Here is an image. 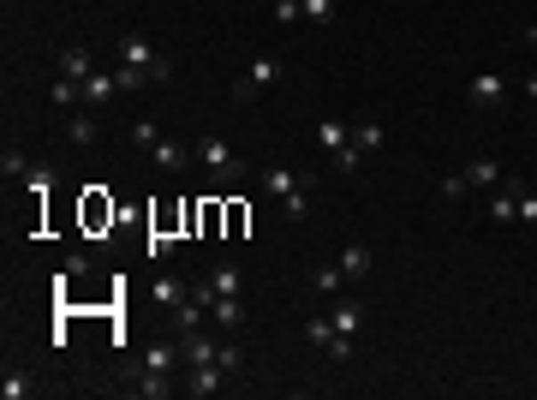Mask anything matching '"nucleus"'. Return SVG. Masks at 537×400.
Masks as SVG:
<instances>
[{
  "mask_svg": "<svg viewBox=\"0 0 537 400\" xmlns=\"http://www.w3.org/2000/svg\"><path fill=\"white\" fill-rule=\"evenodd\" d=\"M114 61H119V66H143V72H150L156 84L174 78V61H167V54H156V42L138 37V30H126V37L114 42Z\"/></svg>",
  "mask_w": 537,
  "mask_h": 400,
  "instance_id": "f257e3e1",
  "label": "nucleus"
},
{
  "mask_svg": "<svg viewBox=\"0 0 537 400\" xmlns=\"http://www.w3.org/2000/svg\"><path fill=\"white\" fill-rule=\"evenodd\" d=\"M281 78H287V66H281L275 54H257L251 72H239V78H233V102H239V108H251V102H257L263 90H275Z\"/></svg>",
  "mask_w": 537,
  "mask_h": 400,
  "instance_id": "f03ea898",
  "label": "nucleus"
},
{
  "mask_svg": "<svg viewBox=\"0 0 537 400\" xmlns=\"http://www.w3.org/2000/svg\"><path fill=\"white\" fill-rule=\"evenodd\" d=\"M198 161L209 167L216 192H227V185H239V180H245V161L233 156V143H221V138H203V143H198Z\"/></svg>",
  "mask_w": 537,
  "mask_h": 400,
  "instance_id": "7ed1b4c3",
  "label": "nucleus"
},
{
  "mask_svg": "<svg viewBox=\"0 0 537 400\" xmlns=\"http://www.w3.org/2000/svg\"><path fill=\"white\" fill-rule=\"evenodd\" d=\"M340 275H346V287H358V281H370V269H377V251L364 240H346V251H340Z\"/></svg>",
  "mask_w": 537,
  "mask_h": 400,
  "instance_id": "20e7f679",
  "label": "nucleus"
},
{
  "mask_svg": "<svg viewBox=\"0 0 537 400\" xmlns=\"http://www.w3.org/2000/svg\"><path fill=\"white\" fill-rule=\"evenodd\" d=\"M466 96H472V108H501V102H508V78H501V72H472Z\"/></svg>",
  "mask_w": 537,
  "mask_h": 400,
  "instance_id": "39448f33",
  "label": "nucleus"
},
{
  "mask_svg": "<svg viewBox=\"0 0 537 400\" xmlns=\"http://www.w3.org/2000/svg\"><path fill=\"white\" fill-rule=\"evenodd\" d=\"M519 192H525V185H519V180H508V174H501L496 198H490V216H496V227H514V221H519Z\"/></svg>",
  "mask_w": 537,
  "mask_h": 400,
  "instance_id": "423d86ee",
  "label": "nucleus"
},
{
  "mask_svg": "<svg viewBox=\"0 0 537 400\" xmlns=\"http://www.w3.org/2000/svg\"><path fill=\"white\" fill-rule=\"evenodd\" d=\"M257 185L269 192V198H287V192H311L317 180H311V174H293V167H263Z\"/></svg>",
  "mask_w": 537,
  "mask_h": 400,
  "instance_id": "0eeeda50",
  "label": "nucleus"
},
{
  "mask_svg": "<svg viewBox=\"0 0 537 400\" xmlns=\"http://www.w3.org/2000/svg\"><path fill=\"white\" fill-rule=\"evenodd\" d=\"M227 388V371L221 364H191V377H185V395L191 400H209V395H221Z\"/></svg>",
  "mask_w": 537,
  "mask_h": 400,
  "instance_id": "6e6552de",
  "label": "nucleus"
},
{
  "mask_svg": "<svg viewBox=\"0 0 537 400\" xmlns=\"http://www.w3.org/2000/svg\"><path fill=\"white\" fill-rule=\"evenodd\" d=\"M203 281L216 287V299H233V293H245V269H239V263H216Z\"/></svg>",
  "mask_w": 537,
  "mask_h": 400,
  "instance_id": "1a4fd4ad",
  "label": "nucleus"
},
{
  "mask_svg": "<svg viewBox=\"0 0 537 400\" xmlns=\"http://www.w3.org/2000/svg\"><path fill=\"white\" fill-rule=\"evenodd\" d=\"M203 322H209V305H203L198 293H185V299L174 305V329L179 335H191V329H203Z\"/></svg>",
  "mask_w": 537,
  "mask_h": 400,
  "instance_id": "9d476101",
  "label": "nucleus"
},
{
  "mask_svg": "<svg viewBox=\"0 0 537 400\" xmlns=\"http://www.w3.org/2000/svg\"><path fill=\"white\" fill-rule=\"evenodd\" d=\"M209 322H216V329H227V335H239V329H245V299H216L209 305Z\"/></svg>",
  "mask_w": 537,
  "mask_h": 400,
  "instance_id": "9b49d317",
  "label": "nucleus"
},
{
  "mask_svg": "<svg viewBox=\"0 0 537 400\" xmlns=\"http://www.w3.org/2000/svg\"><path fill=\"white\" fill-rule=\"evenodd\" d=\"M216 353H221V347L209 335H198V329H191V335H179V359H185V364H216Z\"/></svg>",
  "mask_w": 537,
  "mask_h": 400,
  "instance_id": "f8f14e48",
  "label": "nucleus"
},
{
  "mask_svg": "<svg viewBox=\"0 0 537 400\" xmlns=\"http://www.w3.org/2000/svg\"><path fill=\"white\" fill-rule=\"evenodd\" d=\"M329 322H335L340 335H358V329H364V305H358V299H335Z\"/></svg>",
  "mask_w": 537,
  "mask_h": 400,
  "instance_id": "ddd939ff",
  "label": "nucleus"
},
{
  "mask_svg": "<svg viewBox=\"0 0 537 400\" xmlns=\"http://www.w3.org/2000/svg\"><path fill=\"white\" fill-rule=\"evenodd\" d=\"M90 72H96V61H90V48H66V54H60V78L84 84Z\"/></svg>",
  "mask_w": 537,
  "mask_h": 400,
  "instance_id": "4468645a",
  "label": "nucleus"
},
{
  "mask_svg": "<svg viewBox=\"0 0 537 400\" xmlns=\"http://www.w3.org/2000/svg\"><path fill=\"white\" fill-rule=\"evenodd\" d=\"M150 156H156V167H167V174H179V167H185V161L198 156V150H185V143H167V138H161L156 150H150Z\"/></svg>",
  "mask_w": 537,
  "mask_h": 400,
  "instance_id": "2eb2a0df",
  "label": "nucleus"
},
{
  "mask_svg": "<svg viewBox=\"0 0 537 400\" xmlns=\"http://www.w3.org/2000/svg\"><path fill=\"white\" fill-rule=\"evenodd\" d=\"M108 96H119L114 72H90V78H84V102H90V108H102V102H108Z\"/></svg>",
  "mask_w": 537,
  "mask_h": 400,
  "instance_id": "dca6fc26",
  "label": "nucleus"
},
{
  "mask_svg": "<svg viewBox=\"0 0 537 400\" xmlns=\"http://www.w3.org/2000/svg\"><path fill=\"white\" fill-rule=\"evenodd\" d=\"M466 180L484 185V192H496V185H501V167H496L490 156H477V161H466Z\"/></svg>",
  "mask_w": 537,
  "mask_h": 400,
  "instance_id": "f3484780",
  "label": "nucleus"
},
{
  "mask_svg": "<svg viewBox=\"0 0 537 400\" xmlns=\"http://www.w3.org/2000/svg\"><path fill=\"white\" fill-rule=\"evenodd\" d=\"M30 388H37V382H30V371H19V364H6V377H0V400H24Z\"/></svg>",
  "mask_w": 537,
  "mask_h": 400,
  "instance_id": "a211bd4d",
  "label": "nucleus"
},
{
  "mask_svg": "<svg viewBox=\"0 0 537 400\" xmlns=\"http://www.w3.org/2000/svg\"><path fill=\"white\" fill-rule=\"evenodd\" d=\"M185 293H191V281H179V275H156V305H167V311H174Z\"/></svg>",
  "mask_w": 537,
  "mask_h": 400,
  "instance_id": "6ab92c4d",
  "label": "nucleus"
},
{
  "mask_svg": "<svg viewBox=\"0 0 537 400\" xmlns=\"http://www.w3.org/2000/svg\"><path fill=\"white\" fill-rule=\"evenodd\" d=\"M340 329L329 317H305V340H311V347H317V353H329V340H335Z\"/></svg>",
  "mask_w": 537,
  "mask_h": 400,
  "instance_id": "aec40b11",
  "label": "nucleus"
},
{
  "mask_svg": "<svg viewBox=\"0 0 537 400\" xmlns=\"http://www.w3.org/2000/svg\"><path fill=\"white\" fill-rule=\"evenodd\" d=\"M114 84H119V96H132V90H143V84H156L143 66H114Z\"/></svg>",
  "mask_w": 537,
  "mask_h": 400,
  "instance_id": "412c9836",
  "label": "nucleus"
},
{
  "mask_svg": "<svg viewBox=\"0 0 537 400\" xmlns=\"http://www.w3.org/2000/svg\"><path fill=\"white\" fill-rule=\"evenodd\" d=\"M96 114H72V126H66V143H96Z\"/></svg>",
  "mask_w": 537,
  "mask_h": 400,
  "instance_id": "4be33fe9",
  "label": "nucleus"
},
{
  "mask_svg": "<svg viewBox=\"0 0 537 400\" xmlns=\"http://www.w3.org/2000/svg\"><path fill=\"white\" fill-rule=\"evenodd\" d=\"M132 395H143V400H167V395H174V382L161 377V371H150L143 382H132Z\"/></svg>",
  "mask_w": 537,
  "mask_h": 400,
  "instance_id": "5701e85b",
  "label": "nucleus"
},
{
  "mask_svg": "<svg viewBox=\"0 0 537 400\" xmlns=\"http://www.w3.org/2000/svg\"><path fill=\"white\" fill-rule=\"evenodd\" d=\"M216 364H221V371H227V377H239V371H245V347H239V340H221Z\"/></svg>",
  "mask_w": 537,
  "mask_h": 400,
  "instance_id": "b1692460",
  "label": "nucleus"
},
{
  "mask_svg": "<svg viewBox=\"0 0 537 400\" xmlns=\"http://www.w3.org/2000/svg\"><path fill=\"white\" fill-rule=\"evenodd\" d=\"M311 287H317V293H340V287H346V275H340V263H322L317 275H311Z\"/></svg>",
  "mask_w": 537,
  "mask_h": 400,
  "instance_id": "393cba45",
  "label": "nucleus"
},
{
  "mask_svg": "<svg viewBox=\"0 0 537 400\" xmlns=\"http://www.w3.org/2000/svg\"><path fill=\"white\" fill-rule=\"evenodd\" d=\"M143 364H150V371H161V377H167V371H174V364H185V359H179V340H174V347H150V359H143Z\"/></svg>",
  "mask_w": 537,
  "mask_h": 400,
  "instance_id": "a878e982",
  "label": "nucleus"
},
{
  "mask_svg": "<svg viewBox=\"0 0 537 400\" xmlns=\"http://www.w3.org/2000/svg\"><path fill=\"white\" fill-rule=\"evenodd\" d=\"M30 167H37V161L24 156V150H6V156H0V174H6V180H24Z\"/></svg>",
  "mask_w": 537,
  "mask_h": 400,
  "instance_id": "bb28decb",
  "label": "nucleus"
},
{
  "mask_svg": "<svg viewBox=\"0 0 537 400\" xmlns=\"http://www.w3.org/2000/svg\"><path fill=\"white\" fill-rule=\"evenodd\" d=\"M317 143L329 150V156H335L340 143H346V126H340V120H317Z\"/></svg>",
  "mask_w": 537,
  "mask_h": 400,
  "instance_id": "cd10ccee",
  "label": "nucleus"
},
{
  "mask_svg": "<svg viewBox=\"0 0 537 400\" xmlns=\"http://www.w3.org/2000/svg\"><path fill=\"white\" fill-rule=\"evenodd\" d=\"M353 143L364 150V156H377V150H382V126H377V120H364V126L353 132Z\"/></svg>",
  "mask_w": 537,
  "mask_h": 400,
  "instance_id": "c85d7f7f",
  "label": "nucleus"
},
{
  "mask_svg": "<svg viewBox=\"0 0 537 400\" xmlns=\"http://www.w3.org/2000/svg\"><path fill=\"white\" fill-rule=\"evenodd\" d=\"M358 161H364V150H358V143L346 138V143L335 150V174H358Z\"/></svg>",
  "mask_w": 537,
  "mask_h": 400,
  "instance_id": "c756f323",
  "label": "nucleus"
},
{
  "mask_svg": "<svg viewBox=\"0 0 537 400\" xmlns=\"http://www.w3.org/2000/svg\"><path fill=\"white\" fill-rule=\"evenodd\" d=\"M132 143H138L143 156H150V150H156V143H161V132H156V120H132Z\"/></svg>",
  "mask_w": 537,
  "mask_h": 400,
  "instance_id": "7c9ffc66",
  "label": "nucleus"
},
{
  "mask_svg": "<svg viewBox=\"0 0 537 400\" xmlns=\"http://www.w3.org/2000/svg\"><path fill=\"white\" fill-rule=\"evenodd\" d=\"M78 102H84V84H72V78L54 84V108H78Z\"/></svg>",
  "mask_w": 537,
  "mask_h": 400,
  "instance_id": "2f4dec72",
  "label": "nucleus"
},
{
  "mask_svg": "<svg viewBox=\"0 0 537 400\" xmlns=\"http://www.w3.org/2000/svg\"><path fill=\"white\" fill-rule=\"evenodd\" d=\"M335 12H340L335 0H305V19L311 24H335Z\"/></svg>",
  "mask_w": 537,
  "mask_h": 400,
  "instance_id": "473e14b6",
  "label": "nucleus"
},
{
  "mask_svg": "<svg viewBox=\"0 0 537 400\" xmlns=\"http://www.w3.org/2000/svg\"><path fill=\"white\" fill-rule=\"evenodd\" d=\"M269 12H275V24H298L305 19V0H275Z\"/></svg>",
  "mask_w": 537,
  "mask_h": 400,
  "instance_id": "72a5a7b5",
  "label": "nucleus"
},
{
  "mask_svg": "<svg viewBox=\"0 0 537 400\" xmlns=\"http://www.w3.org/2000/svg\"><path fill=\"white\" fill-rule=\"evenodd\" d=\"M466 192H472V180H466V174H448V180H442V198H448V203H460Z\"/></svg>",
  "mask_w": 537,
  "mask_h": 400,
  "instance_id": "f704fd0d",
  "label": "nucleus"
},
{
  "mask_svg": "<svg viewBox=\"0 0 537 400\" xmlns=\"http://www.w3.org/2000/svg\"><path fill=\"white\" fill-rule=\"evenodd\" d=\"M305 209H311V198H305V192H287V198H281V216H287V221H298Z\"/></svg>",
  "mask_w": 537,
  "mask_h": 400,
  "instance_id": "c9c22d12",
  "label": "nucleus"
},
{
  "mask_svg": "<svg viewBox=\"0 0 537 400\" xmlns=\"http://www.w3.org/2000/svg\"><path fill=\"white\" fill-rule=\"evenodd\" d=\"M24 185H30V192H37V198H42V192H48V185H54V174H48V167H42V161H37V167H30V174H24Z\"/></svg>",
  "mask_w": 537,
  "mask_h": 400,
  "instance_id": "e433bc0d",
  "label": "nucleus"
},
{
  "mask_svg": "<svg viewBox=\"0 0 537 400\" xmlns=\"http://www.w3.org/2000/svg\"><path fill=\"white\" fill-rule=\"evenodd\" d=\"M519 221H532L537 227V192H519Z\"/></svg>",
  "mask_w": 537,
  "mask_h": 400,
  "instance_id": "4c0bfd02",
  "label": "nucleus"
},
{
  "mask_svg": "<svg viewBox=\"0 0 537 400\" xmlns=\"http://www.w3.org/2000/svg\"><path fill=\"white\" fill-rule=\"evenodd\" d=\"M525 96H537V72H532V78H525Z\"/></svg>",
  "mask_w": 537,
  "mask_h": 400,
  "instance_id": "58836bf2",
  "label": "nucleus"
},
{
  "mask_svg": "<svg viewBox=\"0 0 537 400\" xmlns=\"http://www.w3.org/2000/svg\"><path fill=\"white\" fill-rule=\"evenodd\" d=\"M525 42H532V48H537V24H532V30H525Z\"/></svg>",
  "mask_w": 537,
  "mask_h": 400,
  "instance_id": "ea45409f",
  "label": "nucleus"
}]
</instances>
